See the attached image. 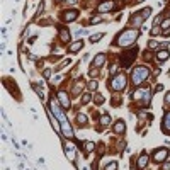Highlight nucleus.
Returning a JSON list of instances; mask_svg holds the SVG:
<instances>
[{"instance_id":"a878e982","label":"nucleus","mask_w":170,"mask_h":170,"mask_svg":"<svg viewBox=\"0 0 170 170\" xmlns=\"http://www.w3.org/2000/svg\"><path fill=\"white\" fill-rule=\"evenodd\" d=\"M77 121H78V124H85V122H87V116L85 114H78V117H77Z\"/></svg>"},{"instance_id":"72a5a7b5","label":"nucleus","mask_w":170,"mask_h":170,"mask_svg":"<svg viewBox=\"0 0 170 170\" xmlns=\"http://www.w3.org/2000/svg\"><path fill=\"white\" fill-rule=\"evenodd\" d=\"M43 77L49 78V77H51V70H43Z\"/></svg>"},{"instance_id":"c85d7f7f","label":"nucleus","mask_w":170,"mask_h":170,"mask_svg":"<svg viewBox=\"0 0 170 170\" xmlns=\"http://www.w3.org/2000/svg\"><path fill=\"white\" fill-rule=\"evenodd\" d=\"M90 94H83L82 95V102H83V104H88V102H90Z\"/></svg>"},{"instance_id":"c756f323","label":"nucleus","mask_w":170,"mask_h":170,"mask_svg":"<svg viewBox=\"0 0 170 170\" xmlns=\"http://www.w3.org/2000/svg\"><path fill=\"white\" fill-rule=\"evenodd\" d=\"M95 148V145L92 141H88V143H85V150H87V151H92V150Z\"/></svg>"},{"instance_id":"7c9ffc66","label":"nucleus","mask_w":170,"mask_h":170,"mask_svg":"<svg viewBox=\"0 0 170 170\" xmlns=\"http://www.w3.org/2000/svg\"><path fill=\"white\" fill-rule=\"evenodd\" d=\"M163 104H165V107H170V92H167V95H165V100H163Z\"/></svg>"},{"instance_id":"b1692460","label":"nucleus","mask_w":170,"mask_h":170,"mask_svg":"<svg viewBox=\"0 0 170 170\" xmlns=\"http://www.w3.org/2000/svg\"><path fill=\"white\" fill-rule=\"evenodd\" d=\"M105 170H117V162H109L105 165Z\"/></svg>"},{"instance_id":"bb28decb","label":"nucleus","mask_w":170,"mask_h":170,"mask_svg":"<svg viewBox=\"0 0 170 170\" xmlns=\"http://www.w3.org/2000/svg\"><path fill=\"white\" fill-rule=\"evenodd\" d=\"M88 90H97V82H95V80L88 82Z\"/></svg>"},{"instance_id":"c9c22d12","label":"nucleus","mask_w":170,"mask_h":170,"mask_svg":"<svg viewBox=\"0 0 170 170\" xmlns=\"http://www.w3.org/2000/svg\"><path fill=\"white\" fill-rule=\"evenodd\" d=\"M29 60H32V61H36V60H37V56H36V54H29Z\"/></svg>"},{"instance_id":"7ed1b4c3","label":"nucleus","mask_w":170,"mask_h":170,"mask_svg":"<svg viewBox=\"0 0 170 170\" xmlns=\"http://www.w3.org/2000/svg\"><path fill=\"white\" fill-rule=\"evenodd\" d=\"M148 77H150V70L146 66H136L134 70L131 71V82L136 87H139V83H143Z\"/></svg>"},{"instance_id":"473e14b6","label":"nucleus","mask_w":170,"mask_h":170,"mask_svg":"<svg viewBox=\"0 0 170 170\" xmlns=\"http://www.w3.org/2000/svg\"><path fill=\"white\" fill-rule=\"evenodd\" d=\"M102 22V17H94V19H90V24H99Z\"/></svg>"},{"instance_id":"4c0bfd02","label":"nucleus","mask_w":170,"mask_h":170,"mask_svg":"<svg viewBox=\"0 0 170 170\" xmlns=\"http://www.w3.org/2000/svg\"><path fill=\"white\" fill-rule=\"evenodd\" d=\"M162 17H163V15H156V19H155V24H158L160 20H162Z\"/></svg>"},{"instance_id":"cd10ccee","label":"nucleus","mask_w":170,"mask_h":170,"mask_svg":"<svg viewBox=\"0 0 170 170\" xmlns=\"http://www.w3.org/2000/svg\"><path fill=\"white\" fill-rule=\"evenodd\" d=\"M162 29H165V31L170 29V19H165V20L162 22Z\"/></svg>"},{"instance_id":"a19ab883","label":"nucleus","mask_w":170,"mask_h":170,"mask_svg":"<svg viewBox=\"0 0 170 170\" xmlns=\"http://www.w3.org/2000/svg\"><path fill=\"white\" fill-rule=\"evenodd\" d=\"M138 2H145V0H138Z\"/></svg>"},{"instance_id":"423d86ee","label":"nucleus","mask_w":170,"mask_h":170,"mask_svg":"<svg viewBox=\"0 0 170 170\" xmlns=\"http://www.w3.org/2000/svg\"><path fill=\"white\" fill-rule=\"evenodd\" d=\"M77 17H78L77 10H66V12L61 14V20H63V22H73Z\"/></svg>"},{"instance_id":"39448f33","label":"nucleus","mask_w":170,"mask_h":170,"mask_svg":"<svg viewBox=\"0 0 170 170\" xmlns=\"http://www.w3.org/2000/svg\"><path fill=\"white\" fill-rule=\"evenodd\" d=\"M168 158V150L167 148H158L155 153H153V162L160 163V162H165Z\"/></svg>"},{"instance_id":"393cba45","label":"nucleus","mask_w":170,"mask_h":170,"mask_svg":"<svg viewBox=\"0 0 170 170\" xmlns=\"http://www.w3.org/2000/svg\"><path fill=\"white\" fill-rule=\"evenodd\" d=\"M158 34H162L160 27H151V31H150V36H151V37H155V36H158Z\"/></svg>"},{"instance_id":"a211bd4d","label":"nucleus","mask_w":170,"mask_h":170,"mask_svg":"<svg viewBox=\"0 0 170 170\" xmlns=\"http://www.w3.org/2000/svg\"><path fill=\"white\" fill-rule=\"evenodd\" d=\"M99 122H100V126H107L109 122H111V116H109V114H104V116H100V119H99Z\"/></svg>"},{"instance_id":"f704fd0d","label":"nucleus","mask_w":170,"mask_h":170,"mask_svg":"<svg viewBox=\"0 0 170 170\" xmlns=\"http://www.w3.org/2000/svg\"><path fill=\"white\" fill-rule=\"evenodd\" d=\"M156 44H160V43H156V41H150L148 46H150V48H156Z\"/></svg>"},{"instance_id":"4be33fe9","label":"nucleus","mask_w":170,"mask_h":170,"mask_svg":"<svg viewBox=\"0 0 170 170\" xmlns=\"http://www.w3.org/2000/svg\"><path fill=\"white\" fill-rule=\"evenodd\" d=\"M94 102H95L97 105H102V104H104V97H102L100 94H95V95H94Z\"/></svg>"},{"instance_id":"1a4fd4ad","label":"nucleus","mask_w":170,"mask_h":170,"mask_svg":"<svg viewBox=\"0 0 170 170\" xmlns=\"http://www.w3.org/2000/svg\"><path fill=\"white\" fill-rule=\"evenodd\" d=\"M104 63H105V54L104 53H99L97 56L94 58V61H92V68H100Z\"/></svg>"},{"instance_id":"f03ea898","label":"nucleus","mask_w":170,"mask_h":170,"mask_svg":"<svg viewBox=\"0 0 170 170\" xmlns=\"http://www.w3.org/2000/svg\"><path fill=\"white\" fill-rule=\"evenodd\" d=\"M126 85H128V77H126V73L119 71V73H116L114 77L109 80V90L121 92V90H124V88H126Z\"/></svg>"},{"instance_id":"dca6fc26","label":"nucleus","mask_w":170,"mask_h":170,"mask_svg":"<svg viewBox=\"0 0 170 170\" xmlns=\"http://www.w3.org/2000/svg\"><path fill=\"white\" fill-rule=\"evenodd\" d=\"M126 131V126H124V121L122 119H119V121H116L114 124V133H117V134H122V133Z\"/></svg>"},{"instance_id":"aec40b11","label":"nucleus","mask_w":170,"mask_h":170,"mask_svg":"<svg viewBox=\"0 0 170 170\" xmlns=\"http://www.w3.org/2000/svg\"><path fill=\"white\" fill-rule=\"evenodd\" d=\"M82 87H83V85H82V82H77V83H75V87L71 88V95H77L78 92L82 90Z\"/></svg>"},{"instance_id":"f3484780","label":"nucleus","mask_w":170,"mask_h":170,"mask_svg":"<svg viewBox=\"0 0 170 170\" xmlns=\"http://www.w3.org/2000/svg\"><path fill=\"white\" fill-rule=\"evenodd\" d=\"M82 48H83V41L78 39V41H75V43L70 46V53H77V51L82 49Z\"/></svg>"},{"instance_id":"f8f14e48","label":"nucleus","mask_w":170,"mask_h":170,"mask_svg":"<svg viewBox=\"0 0 170 170\" xmlns=\"http://www.w3.org/2000/svg\"><path fill=\"white\" fill-rule=\"evenodd\" d=\"M61 131H63L65 138H71V136H73V129H71V126L68 124L66 121H65V122H61Z\"/></svg>"},{"instance_id":"0eeeda50","label":"nucleus","mask_w":170,"mask_h":170,"mask_svg":"<svg viewBox=\"0 0 170 170\" xmlns=\"http://www.w3.org/2000/svg\"><path fill=\"white\" fill-rule=\"evenodd\" d=\"M143 15H141V12H134L131 15V19H129V24H131V26H134V27H139L143 24Z\"/></svg>"},{"instance_id":"ea45409f","label":"nucleus","mask_w":170,"mask_h":170,"mask_svg":"<svg viewBox=\"0 0 170 170\" xmlns=\"http://www.w3.org/2000/svg\"><path fill=\"white\" fill-rule=\"evenodd\" d=\"M56 2H65V0H56Z\"/></svg>"},{"instance_id":"6e6552de","label":"nucleus","mask_w":170,"mask_h":170,"mask_svg":"<svg viewBox=\"0 0 170 170\" xmlns=\"http://www.w3.org/2000/svg\"><path fill=\"white\" fill-rule=\"evenodd\" d=\"M56 97H58V100H60L61 104H63V107H65V109H68V107H70V100H68V94H66L65 90H60V92L56 94Z\"/></svg>"},{"instance_id":"ddd939ff","label":"nucleus","mask_w":170,"mask_h":170,"mask_svg":"<svg viewBox=\"0 0 170 170\" xmlns=\"http://www.w3.org/2000/svg\"><path fill=\"white\" fill-rule=\"evenodd\" d=\"M168 60V49H158L156 51V61L163 63V61Z\"/></svg>"},{"instance_id":"5701e85b","label":"nucleus","mask_w":170,"mask_h":170,"mask_svg":"<svg viewBox=\"0 0 170 170\" xmlns=\"http://www.w3.org/2000/svg\"><path fill=\"white\" fill-rule=\"evenodd\" d=\"M102 37H104V32H100V34H94V36H90V43H97V41H100Z\"/></svg>"},{"instance_id":"9d476101","label":"nucleus","mask_w":170,"mask_h":170,"mask_svg":"<svg viewBox=\"0 0 170 170\" xmlns=\"http://www.w3.org/2000/svg\"><path fill=\"white\" fill-rule=\"evenodd\" d=\"M60 41L61 43H68L70 41V37H71V31H68L66 27H63V29H60Z\"/></svg>"},{"instance_id":"20e7f679","label":"nucleus","mask_w":170,"mask_h":170,"mask_svg":"<svg viewBox=\"0 0 170 170\" xmlns=\"http://www.w3.org/2000/svg\"><path fill=\"white\" fill-rule=\"evenodd\" d=\"M51 112H53V116L58 119V121H61V122H65L66 119H65V114H63V111L60 109V105H58V102L56 100H51Z\"/></svg>"},{"instance_id":"e433bc0d","label":"nucleus","mask_w":170,"mask_h":170,"mask_svg":"<svg viewBox=\"0 0 170 170\" xmlns=\"http://www.w3.org/2000/svg\"><path fill=\"white\" fill-rule=\"evenodd\" d=\"M162 90H163V85L158 83V85H156V92H162Z\"/></svg>"},{"instance_id":"412c9836","label":"nucleus","mask_w":170,"mask_h":170,"mask_svg":"<svg viewBox=\"0 0 170 170\" xmlns=\"http://www.w3.org/2000/svg\"><path fill=\"white\" fill-rule=\"evenodd\" d=\"M141 15H143V19H148V17L151 15V7H145V9L141 10Z\"/></svg>"},{"instance_id":"f257e3e1","label":"nucleus","mask_w":170,"mask_h":170,"mask_svg":"<svg viewBox=\"0 0 170 170\" xmlns=\"http://www.w3.org/2000/svg\"><path fill=\"white\" fill-rule=\"evenodd\" d=\"M139 34H141V31H138L136 27H133V29H124V31H121V32L117 34L114 44H116V46H126V48H129V46H133V44H134V41L138 39Z\"/></svg>"},{"instance_id":"4468645a","label":"nucleus","mask_w":170,"mask_h":170,"mask_svg":"<svg viewBox=\"0 0 170 170\" xmlns=\"http://www.w3.org/2000/svg\"><path fill=\"white\" fill-rule=\"evenodd\" d=\"M162 129H163V133H170V112H167V114L163 116Z\"/></svg>"},{"instance_id":"6ab92c4d","label":"nucleus","mask_w":170,"mask_h":170,"mask_svg":"<svg viewBox=\"0 0 170 170\" xmlns=\"http://www.w3.org/2000/svg\"><path fill=\"white\" fill-rule=\"evenodd\" d=\"M32 88H34V90L37 92V95H39V97H41V99H43V100H44V97H46V94H44V90H43V88H41L39 85H37V83H32Z\"/></svg>"},{"instance_id":"9b49d317","label":"nucleus","mask_w":170,"mask_h":170,"mask_svg":"<svg viewBox=\"0 0 170 170\" xmlns=\"http://www.w3.org/2000/svg\"><path fill=\"white\" fill-rule=\"evenodd\" d=\"M99 12H109V10H112L114 9V2H111V0H107V2H102V3H99Z\"/></svg>"},{"instance_id":"2f4dec72","label":"nucleus","mask_w":170,"mask_h":170,"mask_svg":"<svg viewBox=\"0 0 170 170\" xmlns=\"http://www.w3.org/2000/svg\"><path fill=\"white\" fill-rule=\"evenodd\" d=\"M88 75H90V77H92V78H95V77H97V75H99V71H97V68H92V70H90V73H88Z\"/></svg>"},{"instance_id":"58836bf2","label":"nucleus","mask_w":170,"mask_h":170,"mask_svg":"<svg viewBox=\"0 0 170 170\" xmlns=\"http://www.w3.org/2000/svg\"><path fill=\"white\" fill-rule=\"evenodd\" d=\"M163 170H170V162L165 163V167H163Z\"/></svg>"},{"instance_id":"2eb2a0df","label":"nucleus","mask_w":170,"mask_h":170,"mask_svg":"<svg viewBox=\"0 0 170 170\" xmlns=\"http://www.w3.org/2000/svg\"><path fill=\"white\" fill-rule=\"evenodd\" d=\"M148 160H150V158H148V155H146V153H143V155L138 158V162H136L138 168H139V170H141V168H145V167L148 165Z\"/></svg>"}]
</instances>
